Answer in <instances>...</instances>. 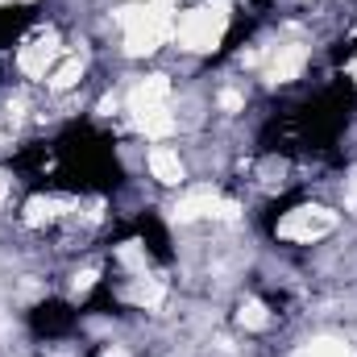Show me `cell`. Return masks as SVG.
Instances as JSON below:
<instances>
[{
	"mask_svg": "<svg viewBox=\"0 0 357 357\" xmlns=\"http://www.w3.org/2000/svg\"><path fill=\"white\" fill-rule=\"evenodd\" d=\"M171 8H175V0H146V4L121 8L116 21L125 29V54H133V59L154 54L171 38V29H175L171 25Z\"/></svg>",
	"mask_w": 357,
	"mask_h": 357,
	"instance_id": "1",
	"label": "cell"
},
{
	"mask_svg": "<svg viewBox=\"0 0 357 357\" xmlns=\"http://www.w3.org/2000/svg\"><path fill=\"white\" fill-rule=\"evenodd\" d=\"M229 8L233 0H204L199 8H191L183 21H178V46L191 50V54H208L220 46L225 29H229Z\"/></svg>",
	"mask_w": 357,
	"mask_h": 357,
	"instance_id": "2",
	"label": "cell"
},
{
	"mask_svg": "<svg viewBox=\"0 0 357 357\" xmlns=\"http://www.w3.org/2000/svg\"><path fill=\"white\" fill-rule=\"evenodd\" d=\"M333 229H337V212L320 208V204H303V208H295V212H287L278 220V237L282 241H303V245L328 237Z\"/></svg>",
	"mask_w": 357,
	"mask_h": 357,
	"instance_id": "3",
	"label": "cell"
},
{
	"mask_svg": "<svg viewBox=\"0 0 357 357\" xmlns=\"http://www.w3.org/2000/svg\"><path fill=\"white\" fill-rule=\"evenodd\" d=\"M59 54H63V46H59V33H54V29H38V33H33V38L21 46L17 63H21V71H25L29 79H46Z\"/></svg>",
	"mask_w": 357,
	"mask_h": 357,
	"instance_id": "4",
	"label": "cell"
},
{
	"mask_svg": "<svg viewBox=\"0 0 357 357\" xmlns=\"http://www.w3.org/2000/svg\"><path fill=\"white\" fill-rule=\"evenodd\" d=\"M199 216H225V220H237V204H229V199H220L216 191H191L187 199H178L175 204V220L178 225H187V220H199Z\"/></svg>",
	"mask_w": 357,
	"mask_h": 357,
	"instance_id": "5",
	"label": "cell"
},
{
	"mask_svg": "<svg viewBox=\"0 0 357 357\" xmlns=\"http://www.w3.org/2000/svg\"><path fill=\"white\" fill-rule=\"evenodd\" d=\"M303 63H307V50L299 42L274 46V54H270V63H266V79L270 84H291V79H299Z\"/></svg>",
	"mask_w": 357,
	"mask_h": 357,
	"instance_id": "6",
	"label": "cell"
},
{
	"mask_svg": "<svg viewBox=\"0 0 357 357\" xmlns=\"http://www.w3.org/2000/svg\"><path fill=\"white\" fill-rule=\"evenodd\" d=\"M167 96H171V84H167V75H150V79H142L137 88L129 91V112H142V108H158V104H167Z\"/></svg>",
	"mask_w": 357,
	"mask_h": 357,
	"instance_id": "7",
	"label": "cell"
},
{
	"mask_svg": "<svg viewBox=\"0 0 357 357\" xmlns=\"http://www.w3.org/2000/svg\"><path fill=\"white\" fill-rule=\"evenodd\" d=\"M129 116H133V125H137L146 137H167V133H175V116L167 112V104L142 108V112H129Z\"/></svg>",
	"mask_w": 357,
	"mask_h": 357,
	"instance_id": "8",
	"label": "cell"
},
{
	"mask_svg": "<svg viewBox=\"0 0 357 357\" xmlns=\"http://www.w3.org/2000/svg\"><path fill=\"white\" fill-rule=\"evenodd\" d=\"M125 299H129V303H137V307H158V303L167 299V287H162L158 278H146V274H137V278L125 287Z\"/></svg>",
	"mask_w": 357,
	"mask_h": 357,
	"instance_id": "9",
	"label": "cell"
},
{
	"mask_svg": "<svg viewBox=\"0 0 357 357\" xmlns=\"http://www.w3.org/2000/svg\"><path fill=\"white\" fill-rule=\"evenodd\" d=\"M150 171L158 183H167V187H175L178 178H183V162H178L175 150H167V146H154L150 150Z\"/></svg>",
	"mask_w": 357,
	"mask_h": 357,
	"instance_id": "10",
	"label": "cell"
},
{
	"mask_svg": "<svg viewBox=\"0 0 357 357\" xmlns=\"http://www.w3.org/2000/svg\"><path fill=\"white\" fill-rule=\"evenodd\" d=\"M71 208V199H54V195H38V199H29L25 204V225H50V220H59L63 212Z\"/></svg>",
	"mask_w": 357,
	"mask_h": 357,
	"instance_id": "11",
	"label": "cell"
},
{
	"mask_svg": "<svg viewBox=\"0 0 357 357\" xmlns=\"http://www.w3.org/2000/svg\"><path fill=\"white\" fill-rule=\"evenodd\" d=\"M79 75H84V59H79V54H67V59L46 75V84H50L54 91H67V88L79 84Z\"/></svg>",
	"mask_w": 357,
	"mask_h": 357,
	"instance_id": "12",
	"label": "cell"
},
{
	"mask_svg": "<svg viewBox=\"0 0 357 357\" xmlns=\"http://www.w3.org/2000/svg\"><path fill=\"white\" fill-rule=\"evenodd\" d=\"M299 357H357L345 341H337V337H316V341H307Z\"/></svg>",
	"mask_w": 357,
	"mask_h": 357,
	"instance_id": "13",
	"label": "cell"
},
{
	"mask_svg": "<svg viewBox=\"0 0 357 357\" xmlns=\"http://www.w3.org/2000/svg\"><path fill=\"white\" fill-rule=\"evenodd\" d=\"M237 320L250 328V333H262L270 324V312H266V303H258V299H245L241 307H237Z\"/></svg>",
	"mask_w": 357,
	"mask_h": 357,
	"instance_id": "14",
	"label": "cell"
},
{
	"mask_svg": "<svg viewBox=\"0 0 357 357\" xmlns=\"http://www.w3.org/2000/svg\"><path fill=\"white\" fill-rule=\"evenodd\" d=\"M121 262L133 270V274H146V254L137 250V241H125V245H121Z\"/></svg>",
	"mask_w": 357,
	"mask_h": 357,
	"instance_id": "15",
	"label": "cell"
},
{
	"mask_svg": "<svg viewBox=\"0 0 357 357\" xmlns=\"http://www.w3.org/2000/svg\"><path fill=\"white\" fill-rule=\"evenodd\" d=\"M91 282H96V270H84V274H75V295L91 291Z\"/></svg>",
	"mask_w": 357,
	"mask_h": 357,
	"instance_id": "16",
	"label": "cell"
},
{
	"mask_svg": "<svg viewBox=\"0 0 357 357\" xmlns=\"http://www.w3.org/2000/svg\"><path fill=\"white\" fill-rule=\"evenodd\" d=\"M220 108L237 112V108H241V96H237V91H220Z\"/></svg>",
	"mask_w": 357,
	"mask_h": 357,
	"instance_id": "17",
	"label": "cell"
},
{
	"mask_svg": "<svg viewBox=\"0 0 357 357\" xmlns=\"http://www.w3.org/2000/svg\"><path fill=\"white\" fill-rule=\"evenodd\" d=\"M4 195H8V178L0 175V199H4Z\"/></svg>",
	"mask_w": 357,
	"mask_h": 357,
	"instance_id": "18",
	"label": "cell"
},
{
	"mask_svg": "<svg viewBox=\"0 0 357 357\" xmlns=\"http://www.w3.org/2000/svg\"><path fill=\"white\" fill-rule=\"evenodd\" d=\"M104 357H129V354H125V349H108Z\"/></svg>",
	"mask_w": 357,
	"mask_h": 357,
	"instance_id": "19",
	"label": "cell"
},
{
	"mask_svg": "<svg viewBox=\"0 0 357 357\" xmlns=\"http://www.w3.org/2000/svg\"><path fill=\"white\" fill-rule=\"evenodd\" d=\"M349 75H354V79H357V59H354V67H349Z\"/></svg>",
	"mask_w": 357,
	"mask_h": 357,
	"instance_id": "20",
	"label": "cell"
}]
</instances>
